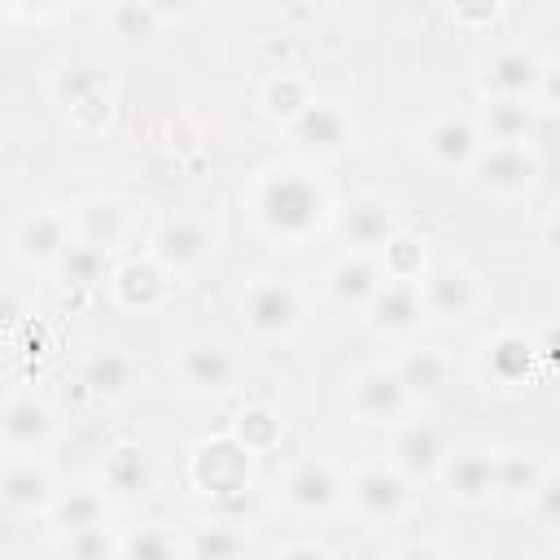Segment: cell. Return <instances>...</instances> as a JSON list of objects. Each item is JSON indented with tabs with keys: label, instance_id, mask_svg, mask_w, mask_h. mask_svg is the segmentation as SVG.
I'll return each mask as SVG.
<instances>
[{
	"label": "cell",
	"instance_id": "cell-1",
	"mask_svg": "<svg viewBox=\"0 0 560 560\" xmlns=\"http://www.w3.org/2000/svg\"><path fill=\"white\" fill-rule=\"evenodd\" d=\"M254 210H258V223L276 236V241H302L306 232H315L324 223V188L302 175V171H276L258 184V197H254Z\"/></svg>",
	"mask_w": 560,
	"mask_h": 560
},
{
	"label": "cell",
	"instance_id": "cell-2",
	"mask_svg": "<svg viewBox=\"0 0 560 560\" xmlns=\"http://www.w3.org/2000/svg\"><path fill=\"white\" fill-rule=\"evenodd\" d=\"M249 472H254V451L241 446L236 438H210L192 451V481L201 494L236 499L249 486Z\"/></svg>",
	"mask_w": 560,
	"mask_h": 560
},
{
	"label": "cell",
	"instance_id": "cell-3",
	"mask_svg": "<svg viewBox=\"0 0 560 560\" xmlns=\"http://www.w3.org/2000/svg\"><path fill=\"white\" fill-rule=\"evenodd\" d=\"M350 494H354V508H359L368 521H381V525L398 521V516L407 512V499H411L402 472H398V468H385V464L359 468L354 481H350Z\"/></svg>",
	"mask_w": 560,
	"mask_h": 560
},
{
	"label": "cell",
	"instance_id": "cell-4",
	"mask_svg": "<svg viewBox=\"0 0 560 560\" xmlns=\"http://www.w3.org/2000/svg\"><path fill=\"white\" fill-rule=\"evenodd\" d=\"M416 293H420L424 315H438V319H459V315H468L472 302H477L472 276H468L464 267H455V262L429 267V271L416 280Z\"/></svg>",
	"mask_w": 560,
	"mask_h": 560
},
{
	"label": "cell",
	"instance_id": "cell-5",
	"mask_svg": "<svg viewBox=\"0 0 560 560\" xmlns=\"http://www.w3.org/2000/svg\"><path fill=\"white\" fill-rule=\"evenodd\" d=\"M407 398L411 394L402 389V381H398L394 368H368L350 385V411L363 424H389V420H398L402 407H407Z\"/></svg>",
	"mask_w": 560,
	"mask_h": 560
},
{
	"label": "cell",
	"instance_id": "cell-6",
	"mask_svg": "<svg viewBox=\"0 0 560 560\" xmlns=\"http://www.w3.org/2000/svg\"><path fill=\"white\" fill-rule=\"evenodd\" d=\"M298 315H302V302H298V293L284 280H258V284H249V293H245V319H249L254 332L284 337V332L298 328Z\"/></svg>",
	"mask_w": 560,
	"mask_h": 560
},
{
	"label": "cell",
	"instance_id": "cell-7",
	"mask_svg": "<svg viewBox=\"0 0 560 560\" xmlns=\"http://www.w3.org/2000/svg\"><path fill=\"white\" fill-rule=\"evenodd\" d=\"M420 149H424V158L433 162V166H442V171H464V166H472V158L481 153V136H477V127L468 122V118H433L429 127H424V136H420Z\"/></svg>",
	"mask_w": 560,
	"mask_h": 560
},
{
	"label": "cell",
	"instance_id": "cell-8",
	"mask_svg": "<svg viewBox=\"0 0 560 560\" xmlns=\"http://www.w3.org/2000/svg\"><path fill=\"white\" fill-rule=\"evenodd\" d=\"M442 481L451 490V499L459 503H486L499 486V459L486 451H459V455H442Z\"/></svg>",
	"mask_w": 560,
	"mask_h": 560
},
{
	"label": "cell",
	"instance_id": "cell-9",
	"mask_svg": "<svg viewBox=\"0 0 560 560\" xmlns=\"http://www.w3.org/2000/svg\"><path fill=\"white\" fill-rule=\"evenodd\" d=\"M175 368H179V376H184L188 389H210V394H219V389H228L232 376H236V354H232L223 341H188V346L179 350Z\"/></svg>",
	"mask_w": 560,
	"mask_h": 560
},
{
	"label": "cell",
	"instance_id": "cell-10",
	"mask_svg": "<svg viewBox=\"0 0 560 560\" xmlns=\"http://www.w3.org/2000/svg\"><path fill=\"white\" fill-rule=\"evenodd\" d=\"M293 140L306 149V153H337L346 149L350 140V118L341 105H328V101H311L293 122H289Z\"/></svg>",
	"mask_w": 560,
	"mask_h": 560
},
{
	"label": "cell",
	"instance_id": "cell-11",
	"mask_svg": "<svg viewBox=\"0 0 560 560\" xmlns=\"http://www.w3.org/2000/svg\"><path fill=\"white\" fill-rule=\"evenodd\" d=\"M472 171H477V179H481L490 192H521V188L534 184L538 162H534L521 144H490L486 153L472 158Z\"/></svg>",
	"mask_w": 560,
	"mask_h": 560
},
{
	"label": "cell",
	"instance_id": "cell-12",
	"mask_svg": "<svg viewBox=\"0 0 560 560\" xmlns=\"http://www.w3.org/2000/svg\"><path fill=\"white\" fill-rule=\"evenodd\" d=\"M210 254H214V236L197 219H175L158 236V258L166 271H197L201 262H210Z\"/></svg>",
	"mask_w": 560,
	"mask_h": 560
},
{
	"label": "cell",
	"instance_id": "cell-13",
	"mask_svg": "<svg viewBox=\"0 0 560 560\" xmlns=\"http://www.w3.org/2000/svg\"><path fill=\"white\" fill-rule=\"evenodd\" d=\"M284 499H289L293 512L315 516V512H328V508L341 499V481H337V472H332L324 459H302V464L284 477Z\"/></svg>",
	"mask_w": 560,
	"mask_h": 560
},
{
	"label": "cell",
	"instance_id": "cell-14",
	"mask_svg": "<svg viewBox=\"0 0 560 560\" xmlns=\"http://www.w3.org/2000/svg\"><path fill=\"white\" fill-rule=\"evenodd\" d=\"M52 494H57L52 477L35 459H13L0 472V503L13 512H44V508H52Z\"/></svg>",
	"mask_w": 560,
	"mask_h": 560
},
{
	"label": "cell",
	"instance_id": "cell-15",
	"mask_svg": "<svg viewBox=\"0 0 560 560\" xmlns=\"http://www.w3.org/2000/svg\"><path fill=\"white\" fill-rule=\"evenodd\" d=\"M0 438L13 451H39L52 438V411L39 398H13L0 411Z\"/></svg>",
	"mask_w": 560,
	"mask_h": 560
},
{
	"label": "cell",
	"instance_id": "cell-16",
	"mask_svg": "<svg viewBox=\"0 0 560 560\" xmlns=\"http://www.w3.org/2000/svg\"><path fill=\"white\" fill-rule=\"evenodd\" d=\"M368 311H372V324L385 328V332H407L424 315L420 293H416V280H381V289L372 293Z\"/></svg>",
	"mask_w": 560,
	"mask_h": 560
},
{
	"label": "cell",
	"instance_id": "cell-17",
	"mask_svg": "<svg viewBox=\"0 0 560 560\" xmlns=\"http://www.w3.org/2000/svg\"><path fill=\"white\" fill-rule=\"evenodd\" d=\"M538 79H542V61L525 48H508V52L490 57V66H486V92L490 96H525L529 101Z\"/></svg>",
	"mask_w": 560,
	"mask_h": 560
},
{
	"label": "cell",
	"instance_id": "cell-18",
	"mask_svg": "<svg viewBox=\"0 0 560 560\" xmlns=\"http://www.w3.org/2000/svg\"><path fill=\"white\" fill-rule=\"evenodd\" d=\"M538 359H542V354H538V346H534L525 332H499V337L486 341V372H490L499 385L525 381Z\"/></svg>",
	"mask_w": 560,
	"mask_h": 560
},
{
	"label": "cell",
	"instance_id": "cell-19",
	"mask_svg": "<svg viewBox=\"0 0 560 560\" xmlns=\"http://www.w3.org/2000/svg\"><path fill=\"white\" fill-rule=\"evenodd\" d=\"M66 241H70V223H66V214H52V210H35L18 228V254L26 262H57Z\"/></svg>",
	"mask_w": 560,
	"mask_h": 560
},
{
	"label": "cell",
	"instance_id": "cell-20",
	"mask_svg": "<svg viewBox=\"0 0 560 560\" xmlns=\"http://www.w3.org/2000/svg\"><path fill=\"white\" fill-rule=\"evenodd\" d=\"M442 455H446V442H442V433H438L433 424H407V429L394 438V464H398V472H407V477H429V472H438Z\"/></svg>",
	"mask_w": 560,
	"mask_h": 560
},
{
	"label": "cell",
	"instance_id": "cell-21",
	"mask_svg": "<svg viewBox=\"0 0 560 560\" xmlns=\"http://www.w3.org/2000/svg\"><path fill=\"white\" fill-rule=\"evenodd\" d=\"M114 293H118L122 306L149 311V306H158L166 298V271L158 262H149V258H131V262H122L114 271Z\"/></svg>",
	"mask_w": 560,
	"mask_h": 560
},
{
	"label": "cell",
	"instance_id": "cell-22",
	"mask_svg": "<svg viewBox=\"0 0 560 560\" xmlns=\"http://www.w3.org/2000/svg\"><path fill=\"white\" fill-rule=\"evenodd\" d=\"M389 228H394V210H389L385 197H359V201H350V210L341 214L346 241H350V245H363V249L385 245Z\"/></svg>",
	"mask_w": 560,
	"mask_h": 560
},
{
	"label": "cell",
	"instance_id": "cell-23",
	"mask_svg": "<svg viewBox=\"0 0 560 560\" xmlns=\"http://www.w3.org/2000/svg\"><path fill=\"white\" fill-rule=\"evenodd\" d=\"M381 280H385V271H381L372 258H363V254L341 258V262L328 271V289H332V298L346 302V306H368L372 293L381 289Z\"/></svg>",
	"mask_w": 560,
	"mask_h": 560
},
{
	"label": "cell",
	"instance_id": "cell-24",
	"mask_svg": "<svg viewBox=\"0 0 560 560\" xmlns=\"http://www.w3.org/2000/svg\"><path fill=\"white\" fill-rule=\"evenodd\" d=\"M481 127L494 144H521L534 127L529 101L525 96H490L486 109H481Z\"/></svg>",
	"mask_w": 560,
	"mask_h": 560
},
{
	"label": "cell",
	"instance_id": "cell-25",
	"mask_svg": "<svg viewBox=\"0 0 560 560\" xmlns=\"http://www.w3.org/2000/svg\"><path fill=\"white\" fill-rule=\"evenodd\" d=\"M74 228H79V241H92L101 249H114L122 241V232H127V214H122V206L114 197H92V201L79 206Z\"/></svg>",
	"mask_w": 560,
	"mask_h": 560
},
{
	"label": "cell",
	"instance_id": "cell-26",
	"mask_svg": "<svg viewBox=\"0 0 560 560\" xmlns=\"http://www.w3.org/2000/svg\"><path fill=\"white\" fill-rule=\"evenodd\" d=\"M149 477H153V468H149V459H144L140 446L122 442V446H114V451L105 455V486H109L114 494L136 499V494L149 490Z\"/></svg>",
	"mask_w": 560,
	"mask_h": 560
},
{
	"label": "cell",
	"instance_id": "cell-27",
	"mask_svg": "<svg viewBox=\"0 0 560 560\" xmlns=\"http://www.w3.org/2000/svg\"><path fill=\"white\" fill-rule=\"evenodd\" d=\"M105 258H109V249H101L92 241H66V249L57 254V280L66 289H92L105 276Z\"/></svg>",
	"mask_w": 560,
	"mask_h": 560
},
{
	"label": "cell",
	"instance_id": "cell-28",
	"mask_svg": "<svg viewBox=\"0 0 560 560\" xmlns=\"http://www.w3.org/2000/svg\"><path fill=\"white\" fill-rule=\"evenodd\" d=\"M83 385H88L96 398H118V394H127V385H131V359H127L122 350H101L96 359H88Z\"/></svg>",
	"mask_w": 560,
	"mask_h": 560
},
{
	"label": "cell",
	"instance_id": "cell-29",
	"mask_svg": "<svg viewBox=\"0 0 560 560\" xmlns=\"http://www.w3.org/2000/svg\"><path fill=\"white\" fill-rule=\"evenodd\" d=\"M394 372H398V381H402L407 394H433L442 385V376H446V359L438 350L420 346V350H407Z\"/></svg>",
	"mask_w": 560,
	"mask_h": 560
},
{
	"label": "cell",
	"instance_id": "cell-30",
	"mask_svg": "<svg viewBox=\"0 0 560 560\" xmlns=\"http://www.w3.org/2000/svg\"><path fill=\"white\" fill-rule=\"evenodd\" d=\"M162 18L149 9V0H114L109 9V31L122 39V44H149L158 35Z\"/></svg>",
	"mask_w": 560,
	"mask_h": 560
},
{
	"label": "cell",
	"instance_id": "cell-31",
	"mask_svg": "<svg viewBox=\"0 0 560 560\" xmlns=\"http://www.w3.org/2000/svg\"><path fill=\"white\" fill-rule=\"evenodd\" d=\"M52 516L61 529H83V525H105L109 508L96 490H70V494H52Z\"/></svg>",
	"mask_w": 560,
	"mask_h": 560
},
{
	"label": "cell",
	"instance_id": "cell-32",
	"mask_svg": "<svg viewBox=\"0 0 560 560\" xmlns=\"http://www.w3.org/2000/svg\"><path fill=\"white\" fill-rule=\"evenodd\" d=\"M262 105H267L271 118L293 122V118L311 105V92H306V83H302L298 74H276V79L267 83V92H262Z\"/></svg>",
	"mask_w": 560,
	"mask_h": 560
},
{
	"label": "cell",
	"instance_id": "cell-33",
	"mask_svg": "<svg viewBox=\"0 0 560 560\" xmlns=\"http://www.w3.org/2000/svg\"><path fill=\"white\" fill-rule=\"evenodd\" d=\"M236 442L249 446L254 455H258V451H271V446L280 442V416H276L271 407H245V411L236 416Z\"/></svg>",
	"mask_w": 560,
	"mask_h": 560
},
{
	"label": "cell",
	"instance_id": "cell-34",
	"mask_svg": "<svg viewBox=\"0 0 560 560\" xmlns=\"http://www.w3.org/2000/svg\"><path fill=\"white\" fill-rule=\"evenodd\" d=\"M538 477H542V468L529 455H499V486H494V494L529 499V490L538 486Z\"/></svg>",
	"mask_w": 560,
	"mask_h": 560
},
{
	"label": "cell",
	"instance_id": "cell-35",
	"mask_svg": "<svg viewBox=\"0 0 560 560\" xmlns=\"http://www.w3.org/2000/svg\"><path fill=\"white\" fill-rule=\"evenodd\" d=\"M420 245L402 232H389L385 236V280H420Z\"/></svg>",
	"mask_w": 560,
	"mask_h": 560
},
{
	"label": "cell",
	"instance_id": "cell-36",
	"mask_svg": "<svg viewBox=\"0 0 560 560\" xmlns=\"http://www.w3.org/2000/svg\"><path fill=\"white\" fill-rule=\"evenodd\" d=\"M52 92H57V101L61 105H83L88 96H96V92H105L101 88V74L96 70H88V66H66L57 79H52Z\"/></svg>",
	"mask_w": 560,
	"mask_h": 560
},
{
	"label": "cell",
	"instance_id": "cell-37",
	"mask_svg": "<svg viewBox=\"0 0 560 560\" xmlns=\"http://www.w3.org/2000/svg\"><path fill=\"white\" fill-rule=\"evenodd\" d=\"M175 551H184V547L162 525H144L131 538H118V556H175Z\"/></svg>",
	"mask_w": 560,
	"mask_h": 560
},
{
	"label": "cell",
	"instance_id": "cell-38",
	"mask_svg": "<svg viewBox=\"0 0 560 560\" xmlns=\"http://www.w3.org/2000/svg\"><path fill=\"white\" fill-rule=\"evenodd\" d=\"M184 551L188 556H236V551H245V538L232 534L228 525H201L197 538L184 542Z\"/></svg>",
	"mask_w": 560,
	"mask_h": 560
},
{
	"label": "cell",
	"instance_id": "cell-39",
	"mask_svg": "<svg viewBox=\"0 0 560 560\" xmlns=\"http://www.w3.org/2000/svg\"><path fill=\"white\" fill-rule=\"evenodd\" d=\"M61 551H70V556H118V538H109L105 525H83V529H66Z\"/></svg>",
	"mask_w": 560,
	"mask_h": 560
},
{
	"label": "cell",
	"instance_id": "cell-40",
	"mask_svg": "<svg viewBox=\"0 0 560 560\" xmlns=\"http://www.w3.org/2000/svg\"><path fill=\"white\" fill-rule=\"evenodd\" d=\"M494 9H499V0H455V13L464 18V22H490L494 18Z\"/></svg>",
	"mask_w": 560,
	"mask_h": 560
},
{
	"label": "cell",
	"instance_id": "cell-41",
	"mask_svg": "<svg viewBox=\"0 0 560 560\" xmlns=\"http://www.w3.org/2000/svg\"><path fill=\"white\" fill-rule=\"evenodd\" d=\"M26 306L18 302V293H0V332H9L13 324H22Z\"/></svg>",
	"mask_w": 560,
	"mask_h": 560
},
{
	"label": "cell",
	"instance_id": "cell-42",
	"mask_svg": "<svg viewBox=\"0 0 560 560\" xmlns=\"http://www.w3.org/2000/svg\"><path fill=\"white\" fill-rule=\"evenodd\" d=\"M149 9H153L158 18H184V13L197 9V0H149Z\"/></svg>",
	"mask_w": 560,
	"mask_h": 560
},
{
	"label": "cell",
	"instance_id": "cell-43",
	"mask_svg": "<svg viewBox=\"0 0 560 560\" xmlns=\"http://www.w3.org/2000/svg\"><path fill=\"white\" fill-rule=\"evenodd\" d=\"M18 4H61V0H18Z\"/></svg>",
	"mask_w": 560,
	"mask_h": 560
}]
</instances>
